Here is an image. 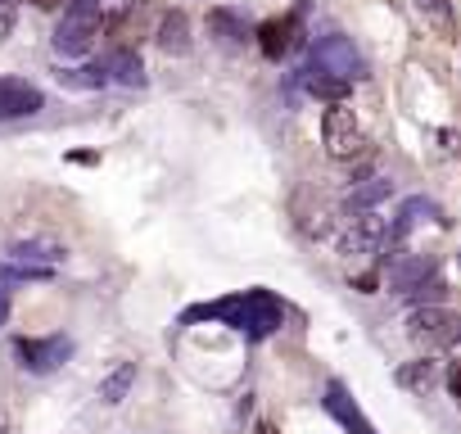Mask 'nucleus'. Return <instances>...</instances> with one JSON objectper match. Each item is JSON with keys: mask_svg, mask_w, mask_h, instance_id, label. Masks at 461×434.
I'll return each instance as SVG.
<instances>
[{"mask_svg": "<svg viewBox=\"0 0 461 434\" xmlns=\"http://www.w3.org/2000/svg\"><path fill=\"white\" fill-rule=\"evenodd\" d=\"M100 32H104V19L95 10V0H68V10H64V19L55 28V55L82 59V55L95 50Z\"/></svg>", "mask_w": 461, "mask_h": 434, "instance_id": "nucleus-2", "label": "nucleus"}, {"mask_svg": "<svg viewBox=\"0 0 461 434\" xmlns=\"http://www.w3.org/2000/svg\"><path fill=\"white\" fill-rule=\"evenodd\" d=\"M443 294V285H438V276H429V281H420L416 290H407L402 299H411V303H425V299H438Z\"/></svg>", "mask_w": 461, "mask_h": 434, "instance_id": "nucleus-22", "label": "nucleus"}, {"mask_svg": "<svg viewBox=\"0 0 461 434\" xmlns=\"http://www.w3.org/2000/svg\"><path fill=\"white\" fill-rule=\"evenodd\" d=\"M32 5H37V10H59L64 0H32Z\"/></svg>", "mask_w": 461, "mask_h": 434, "instance_id": "nucleus-26", "label": "nucleus"}, {"mask_svg": "<svg viewBox=\"0 0 461 434\" xmlns=\"http://www.w3.org/2000/svg\"><path fill=\"white\" fill-rule=\"evenodd\" d=\"M5 317H10V290L0 285V326H5Z\"/></svg>", "mask_w": 461, "mask_h": 434, "instance_id": "nucleus-25", "label": "nucleus"}, {"mask_svg": "<svg viewBox=\"0 0 461 434\" xmlns=\"http://www.w3.org/2000/svg\"><path fill=\"white\" fill-rule=\"evenodd\" d=\"M208 32H212L221 46H245V37H249L245 19L230 14V10H212V14H208Z\"/></svg>", "mask_w": 461, "mask_h": 434, "instance_id": "nucleus-15", "label": "nucleus"}, {"mask_svg": "<svg viewBox=\"0 0 461 434\" xmlns=\"http://www.w3.org/2000/svg\"><path fill=\"white\" fill-rule=\"evenodd\" d=\"M14 353H19V362H23L28 371H55V366H64V362L73 357V339H68V335H50V339H19V344H14Z\"/></svg>", "mask_w": 461, "mask_h": 434, "instance_id": "nucleus-7", "label": "nucleus"}, {"mask_svg": "<svg viewBox=\"0 0 461 434\" xmlns=\"http://www.w3.org/2000/svg\"><path fill=\"white\" fill-rule=\"evenodd\" d=\"M321 407H326V411L335 416V425H339L344 434H375V429H371V420L362 416V407L353 402L348 384L330 380V384H326V398H321Z\"/></svg>", "mask_w": 461, "mask_h": 434, "instance_id": "nucleus-8", "label": "nucleus"}, {"mask_svg": "<svg viewBox=\"0 0 461 434\" xmlns=\"http://www.w3.org/2000/svg\"><path fill=\"white\" fill-rule=\"evenodd\" d=\"M10 28H14V0H0V41L10 37Z\"/></svg>", "mask_w": 461, "mask_h": 434, "instance_id": "nucleus-23", "label": "nucleus"}, {"mask_svg": "<svg viewBox=\"0 0 461 434\" xmlns=\"http://www.w3.org/2000/svg\"><path fill=\"white\" fill-rule=\"evenodd\" d=\"M104 73H109L113 82H122V86H145V64H140V55H131V50H113V59L104 64Z\"/></svg>", "mask_w": 461, "mask_h": 434, "instance_id": "nucleus-17", "label": "nucleus"}, {"mask_svg": "<svg viewBox=\"0 0 461 434\" xmlns=\"http://www.w3.org/2000/svg\"><path fill=\"white\" fill-rule=\"evenodd\" d=\"M429 276H438V263L429 258V254H420V258H402V263H393V290L398 294H407V290H416L420 281H429Z\"/></svg>", "mask_w": 461, "mask_h": 434, "instance_id": "nucleus-13", "label": "nucleus"}, {"mask_svg": "<svg viewBox=\"0 0 461 434\" xmlns=\"http://www.w3.org/2000/svg\"><path fill=\"white\" fill-rule=\"evenodd\" d=\"M447 389H452V398L461 402V366H452V371H447Z\"/></svg>", "mask_w": 461, "mask_h": 434, "instance_id": "nucleus-24", "label": "nucleus"}, {"mask_svg": "<svg viewBox=\"0 0 461 434\" xmlns=\"http://www.w3.org/2000/svg\"><path fill=\"white\" fill-rule=\"evenodd\" d=\"M308 64H312V68H326V73H335V77H344V82H362V77H371L362 50H357L348 37H339V32L321 37V41L312 46V59H308Z\"/></svg>", "mask_w": 461, "mask_h": 434, "instance_id": "nucleus-4", "label": "nucleus"}, {"mask_svg": "<svg viewBox=\"0 0 461 434\" xmlns=\"http://www.w3.org/2000/svg\"><path fill=\"white\" fill-rule=\"evenodd\" d=\"M299 82H303L308 95H317V100H326V104H335V100H344V95L353 91V82H344V77H335V73H326V68H312V64H303Z\"/></svg>", "mask_w": 461, "mask_h": 434, "instance_id": "nucleus-11", "label": "nucleus"}, {"mask_svg": "<svg viewBox=\"0 0 461 434\" xmlns=\"http://www.w3.org/2000/svg\"><path fill=\"white\" fill-rule=\"evenodd\" d=\"M131 384H136V366H131V362H122V366H118V371H113L104 384H100V398H104V402H122Z\"/></svg>", "mask_w": 461, "mask_h": 434, "instance_id": "nucleus-19", "label": "nucleus"}, {"mask_svg": "<svg viewBox=\"0 0 461 434\" xmlns=\"http://www.w3.org/2000/svg\"><path fill=\"white\" fill-rule=\"evenodd\" d=\"M59 82L95 91V86H104V82H109V73H104V68H77V73H59Z\"/></svg>", "mask_w": 461, "mask_h": 434, "instance_id": "nucleus-21", "label": "nucleus"}, {"mask_svg": "<svg viewBox=\"0 0 461 434\" xmlns=\"http://www.w3.org/2000/svg\"><path fill=\"white\" fill-rule=\"evenodd\" d=\"M258 434H281V429H276L272 420H263V425H258Z\"/></svg>", "mask_w": 461, "mask_h": 434, "instance_id": "nucleus-27", "label": "nucleus"}, {"mask_svg": "<svg viewBox=\"0 0 461 434\" xmlns=\"http://www.w3.org/2000/svg\"><path fill=\"white\" fill-rule=\"evenodd\" d=\"M10 258H14V263H23V267H50V263H59V258H64V245L28 240V245H14V249H10Z\"/></svg>", "mask_w": 461, "mask_h": 434, "instance_id": "nucleus-16", "label": "nucleus"}, {"mask_svg": "<svg viewBox=\"0 0 461 434\" xmlns=\"http://www.w3.org/2000/svg\"><path fill=\"white\" fill-rule=\"evenodd\" d=\"M321 140H326V154L339 158V163H348V158H357V154L366 149V136H362V127H357V113H353L344 100H335V104L326 109V118H321Z\"/></svg>", "mask_w": 461, "mask_h": 434, "instance_id": "nucleus-3", "label": "nucleus"}, {"mask_svg": "<svg viewBox=\"0 0 461 434\" xmlns=\"http://www.w3.org/2000/svg\"><path fill=\"white\" fill-rule=\"evenodd\" d=\"M402 389H411L416 398H429L438 384H443V366L438 362H407V366H398V375H393Z\"/></svg>", "mask_w": 461, "mask_h": 434, "instance_id": "nucleus-12", "label": "nucleus"}, {"mask_svg": "<svg viewBox=\"0 0 461 434\" xmlns=\"http://www.w3.org/2000/svg\"><path fill=\"white\" fill-rule=\"evenodd\" d=\"M185 321H226L245 330L249 339H267L281 330L285 321V303L272 294V290H245V294H230V299H217V303H199L185 312Z\"/></svg>", "mask_w": 461, "mask_h": 434, "instance_id": "nucleus-1", "label": "nucleus"}, {"mask_svg": "<svg viewBox=\"0 0 461 434\" xmlns=\"http://www.w3.org/2000/svg\"><path fill=\"white\" fill-rule=\"evenodd\" d=\"M140 5H145V0H95L100 19H104V23H113V28H122L131 14H140Z\"/></svg>", "mask_w": 461, "mask_h": 434, "instance_id": "nucleus-20", "label": "nucleus"}, {"mask_svg": "<svg viewBox=\"0 0 461 434\" xmlns=\"http://www.w3.org/2000/svg\"><path fill=\"white\" fill-rule=\"evenodd\" d=\"M389 190H393V181H389V176H375V181L357 185V190L344 199V208H348V212H366V208H375L380 199H389Z\"/></svg>", "mask_w": 461, "mask_h": 434, "instance_id": "nucleus-18", "label": "nucleus"}, {"mask_svg": "<svg viewBox=\"0 0 461 434\" xmlns=\"http://www.w3.org/2000/svg\"><path fill=\"white\" fill-rule=\"evenodd\" d=\"M41 104H46V95H41L32 82L0 77V122H10V118H32Z\"/></svg>", "mask_w": 461, "mask_h": 434, "instance_id": "nucleus-9", "label": "nucleus"}, {"mask_svg": "<svg viewBox=\"0 0 461 434\" xmlns=\"http://www.w3.org/2000/svg\"><path fill=\"white\" fill-rule=\"evenodd\" d=\"M389 245V227L384 217H353V222L339 231V254L344 258H366V254H380Z\"/></svg>", "mask_w": 461, "mask_h": 434, "instance_id": "nucleus-6", "label": "nucleus"}, {"mask_svg": "<svg viewBox=\"0 0 461 434\" xmlns=\"http://www.w3.org/2000/svg\"><path fill=\"white\" fill-rule=\"evenodd\" d=\"M420 5H425V10H434V14H438V0H420Z\"/></svg>", "mask_w": 461, "mask_h": 434, "instance_id": "nucleus-29", "label": "nucleus"}, {"mask_svg": "<svg viewBox=\"0 0 461 434\" xmlns=\"http://www.w3.org/2000/svg\"><path fill=\"white\" fill-rule=\"evenodd\" d=\"M456 267H461V254H456Z\"/></svg>", "mask_w": 461, "mask_h": 434, "instance_id": "nucleus-30", "label": "nucleus"}, {"mask_svg": "<svg viewBox=\"0 0 461 434\" xmlns=\"http://www.w3.org/2000/svg\"><path fill=\"white\" fill-rule=\"evenodd\" d=\"M0 434H10V420H5V411H0Z\"/></svg>", "mask_w": 461, "mask_h": 434, "instance_id": "nucleus-28", "label": "nucleus"}, {"mask_svg": "<svg viewBox=\"0 0 461 434\" xmlns=\"http://www.w3.org/2000/svg\"><path fill=\"white\" fill-rule=\"evenodd\" d=\"M158 50H167V55H185L190 50V19L181 10L163 14V23H158Z\"/></svg>", "mask_w": 461, "mask_h": 434, "instance_id": "nucleus-14", "label": "nucleus"}, {"mask_svg": "<svg viewBox=\"0 0 461 434\" xmlns=\"http://www.w3.org/2000/svg\"><path fill=\"white\" fill-rule=\"evenodd\" d=\"M407 335L420 348H452L461 339V321L452 312H443V308H416L407 317Z\"/></svg>", "mask_w": 461, "mask_h": 434, "instance_id": "nucleus-5", "label": "nucleus"}, {"mask_svg": "<svg viewBox=\"0 0 461 434\" xmlns=\"http://www.w3.org/2000/svg\"><path fill=\"white\" fill-rule=\"evenodd\" d=\"M258 46H263V55H267V59H285L294 46H303L299 14H290V19H267V23L258 28Z\"/></svg>", "mask_w": 461, "mask_h": 434, "instance_id": "nucleus-10", "label": "nucleus"}]
</instances>
